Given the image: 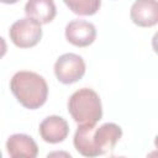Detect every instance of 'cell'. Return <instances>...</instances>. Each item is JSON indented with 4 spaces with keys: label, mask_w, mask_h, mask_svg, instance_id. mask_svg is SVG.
Instances as JSON below:
<instances>
[{
    "label": "cell",
    "mask_w": 158,
    "mask_h": 158,
    "mask_svg": "<svg viewBox=\"0 0 158 158\" xmlns=\"http://www.w3.org/2000/svg\"><path fill=\"white\" fill-rule=\"evenodd\" d=\"M6 149L12 158H35L38 154V146L33 138L25 133L11 135L6 141Z\"/></svg>",
    "instance_id": "9"
},
{
    "label": "cell",
    "mask_w": 158,
    "mask_h": 158,
    "mask_svg": "<svg viewBox=\"0 0 158 158\" xmlns=\"http://www.w3.org/2000/svg\"><path fill=\"white\" fill-rule=\"evenodd\" d=\"M132 22L139 27H152L158 23V0H136L130 10Z\"/></svg>",
    "instance_id": "7"
},
{
    "label": "cell",
    "mask_w": 158,
    "mask_h": 158,
    "mask_svg": "<svg viewBox=\"0 0 158 158\" xmlns=\"http://www.w3.org/2000/svg\"><path fill=\"white\" fill-rule=\"evenodd\" d=\"M9 36L11 42L19 48H31L35 47L42 38L41 23L30 19L23 17L15 21L10 30Z\"/></svg>",
    "instance_id": "4"
},
{
    "label": "cell",
    "mask_w": 158,
    "mask_h": 158,
    "mask_svg": "<svg viewBox=\"0 0 158 158\" xmlns=\"http://www.w3.org/2000/svg\"><path fill=\"white\" fill-rule=\"evenodd\" d=\"M152 48H153V51L158 54V31L153 35V37H152Z\"/></svg>",
    "instance_id": "12"
},
{
    "label": "cell",
    "mask_w": 158,
    "mask_h": 158,
    "mask_svg": "<svg viewBox=\"0 0 158 158\" xmlns=\"http://www.w3.org/2000/svg\"><path fill=\"white\" fill-rule=\"evenodd\" d=\"M57 79L65 85L79 81L85 74V62L75 53H64L54 63Z\"/></svg>",
    "instance_id": "5"
},
{
    "label": "cell",
    "mask_w": 158,
    "mask_h": 158,
    "mask_svg": "<svg viewBox=\"0 0 158 158\" xmlns=\"http://www.w3.org/2000/svg\"><path fill=\"white\" fill-rule=\"evenodd\" d=\"M68 112L78 125H96L102 117L99 94L90 88L74 91L68 100Z\"/></svg>",
    "instance_id": "3"
},
{
    "label": "cell",
    "mask_w": 158,
    "mask_h": 158,
    "mask_svg": "<svg viewBox=\"0 0 158 158\" xmlns=\"http://www.w3.org/2000/svg\"><path fill=\"white\" fill-rule=\"evenodd\" d=\"M65 38L75 47H88L96 38V28L91 22L72 20L65 26Z\"/></svg>",
    "instance_id": "6"
},
{
    "label": "cell",
    "mask_w": 158,
    "mask_h": 158,
    "mask_svg": "<svg viewBox=\"0 0 158 158\" xmlns=\"http://www.w3.org/2000/svg\"><path fill=\"white\" fill-rule=\"evenodd\" d=\"M25 14L27 17L44 25L53 21L57 9L53 0H28L25 5Z\"/></svg>",
    "instance_id": "10"
},
{
    "label": "cell",
    "mask_w": 158,
    "mask_h": 158,
    "mask_svg": "<svg viewBox=\"0 0 158 158\" xmlns=\"http://www.w3.org/2000/svg\"><path fill=\"white\" fill-rule=\"evenodd\" d=\"M154 146H156V148L158 149V135H157L156 138H154Z\"/></svg>",
    "instance_id": "14"
},
{
    "label": "cell",
    "mask_w": 158,
    "mask_h": 158,
    "mask_svg": "<svg viewBox=\"0 0 158 158\" xmlns=\"http://www.w3.org/2000/svg\"><path fill=\"white\" fill-rule=\"evenodd\" d=\"M40 135L41 138L47 143H60L69 135V125L68 122L57 115H52L46 117L40 123Z\"/></svg>",
    "instance_id": "8"
},
{
    "label": "cell",
    "mask_w": 158,
    "mask_h": 158,
    "mask_svg": "<svg viewBox=\"0 0 158 158\" xmlns=\"http://www.w3.org/2000/svg\"><path fill=\"white\" fill-rule=\"evenodd\" d=\"M2 4H16L19 0H0Z\"/></svg>",
    "instance_id": "13"
},
{
    "label": "cell",
    "mask_w": 158,
    "mask_h": 158,
    "mask_svg": "<svg viewBox=\"0 0 158 158\" xmlns=\"http://www.w3.org/2000/svg\"><path fill=\"white\" fill-rule=\"evenodd\" d=\"M67 7L79 16H91L101 6V0H63Z\"/></svg>",
    "instance_id": "11"
},
{
    "label": "cell",
    "mask_w": 158,
    "mask_h": 158,
    "mask_svg": "<svg viewBox=\"0 0 158 158\" xmlns=\"http://www.w3.org/2000/svg\"><path fill=\"white\" fill-rule=\"evenodd\" d=\"M10 90L16 100L26 109L36 110L41 107L48 96V85L46 79L28 70L15 73L10 80Z\"/></svg>",
    "instance_id": "2"
},
{
    "label": "cell",
    "mask_w": 158,
    "mask_h": 158,
    "mask_svg": "<svg viewBox=\"0 0 158 158\" xmlns=\"http://www.w3.org/2000/svg\"><path fill=\"white\" fill-rule=\"evenodd\" d=\"M122 137V128L106 122L99 127L95 125H79L73 143L75 149L84 157H98L109 153Z\"/></svg>",
    "instance_id": "1"
}]
</instances>
